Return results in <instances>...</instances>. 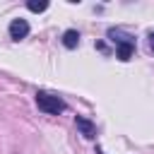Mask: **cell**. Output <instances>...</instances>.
<instances>
[{
  "label": "cell",
  "mask_w": 154,
  "mask_h": 154,
  "mask_svg": "<svg viewBox=\"0 0 154 154\" xmlns=\"http://www.w3.org/2000/svg\"><path fill=\"white\" fill-rule=\"evenodd\" d=\"M75 123H77V128H79V132L87 137V140H91L94 135H96V125L91 123V120H87V118H82V116H77L75 118Z\"/></svg>",
  "instance_id": "277c9868"
},
{
  "label": "cell",
  "mask_w": 154,
  "mask_h": 154,
  "mask_svg": "<svg viewBox=\"0 0 154 154\" xmlns=\"http://www.w3.org/2000/svg\"><path fill=\"white\" fill-rule=\"evenodd\" d=\"M36 106L43 113H51V116H58V113L65 111V101L58 99V96H53V94H48V91H38L36 94Z\"/></svg>",
  "instance_id": "6da1fadb"
},
{
  "label": "cell",
  "mask_w": 154,
  "mask_h": 154,
  "mask_svg": "<svg viewBox=\"0 0 154 154\" xmlns=\"http://www.w3.org/2000/svg\"><path fill=\"white\" fill-rule=\"evenodd\" d=\"M96 154H103V152H101V149H99V147H96Z\"/></svg>",
  "instance_id": "ba28073f"
},
{
  "label": "cell",
  "mask_w": 154,
  "mask_h": 154,
  "mask_svg": "<svg viewBox=\"0 0 154 154\" xmlns=\"http://www.w3.org/2000/svg\"><path fill=\"white\" fill-rule=\"evenodd\" d=\"M63 43H65V48H77V43H79V34H77L75 29H67V31L63 34Z\"/></svg>",
  "instance_id": "5b68a950"
},
{
  "label": "cell",
  "mask_w": 154,
  "mask_h": 154,
  "mask_svg": "<svg viewBox=\"0 0 154 154\" xmlns=\"http://www.w3.org/2000/svg\"><path fill=\"white\" fill-rule=\"evenodd\" d=\"M26 34H29V24H26V19H14V22L10 24V38L22 41Z\"/></svg>",
  "instance_id": "3957f363"
},
{
  "label": "cell",
  "mask_w": 154,
  "mask_h": 154,
  "mask_svg": "<svg viewBox=\"0 0 154 154\" xmlns=\"http://www.w3.org/2000/svg\"><path fill=\"white\" fill-rule=\"evenodd\" d=\"M26 7H29L31 12H43V10L48 7V2H46V0H41V2H36V0H29V2H26Z\"/></svg>",
  "instance_id": "8992f818"
},
{
  "label": "cell",
  "mask_w": 154,
  "mask_h": 154,
  "mask_svg": "<svg viewBox=\"0 0 154 154\" xmlns=\"http://www.w3.org/2000/svg\"><path fill=\"white\" fill-rule=\"evenodd\" d=\"M132 51H135V41L132 38H118V51H116V55H118V60H130L132 58Z\"/></svg>",
  "instance_id": "7a4b0ae2"
},
{
  "label": "cell",
  "mask_w": 154,
  "mask_h": 154,
  "mask_svg": "<svg viewBox=\"0 0 154 154\" xmlns=\"http://www.w3.org/2000/svg\"><path fill=\"white\" fill-rule=\"evenodd\" d=\"M149 48L154 51V31H149Z\"/></svg>",
  "instance_id": "52a82bcc"
}]
</instances>
